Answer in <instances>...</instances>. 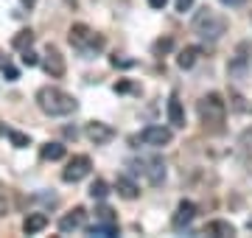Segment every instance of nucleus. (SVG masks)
I'll return each instance as SVG.
<instances>
[{
  "label": "nucleus",
  "mask_w": 252,
  "mask_h": 238,
  "mask_svg": "<svg viewBox=\"0 0 252 238\" xmlns=\"http://www.w3.org/2000/svg\"><path fill=\"white\" fill-rule=\"evenodd\" d=\"M168 120H171V126H185V110H182V101L177 92H171V98H168Z\"/></svg>",
  "instance_id": "13"
},
{
  "label": "nucleus",
  "mask_w": 252,
  "mask_h": 238,
  "mask_svg": "<svg viewBox=\"0 0 252 238\" xmlns=\"http://www.w3.org/2000/svg\"><path fill=\"white\" fill-rule=\"evenodd\" d=\"M193 31H196L202 39H207V42H216V39H221V34L227 31V20L219 14V11L213 9H202L196 11V17H193Z\"/></svg>",
  "instance_id": "3"
},
{
  "label": "nucleus",
  "mask_w": 252,
  "mask_h": 238,
  "mask_svg": "<svg viewBox=\"0 0 252 238\" xmlns=\"http://www.w3.org/2000/svg\"><path fill=\"white\" fill-rule=\"evenodd\" d=\"M115 191H118V196H124V199H137V196H140V188L124 174L115 179Z\"/></svg>",
  "instance_id": "14"
},
{
  "label": "nucleus",
  "mask_w": 252,
  "mask_h": 238,
  "mask_svg": "<svg viewBox=\"0 0 252 238\" xmlns=\"http://www.w3.org/2000/svg\"><path fill=\"white\" fill-rule=\"evenodd\" d=\"M9 140H11V146H17V149L31 146V138H28V135H23V132H17V129H9Z\"/></svg>",
  "instance_id": "22"
},
{
  "label": "nucleus",
  "mask_w": 252,
  "mask_h": 238,
  "mask_svg": "<svg viewBox=\"0 0 252 238\" xmlns=\"http://www.w3.org/2000/svg\"><path fill=\"white\" fill-rule=\"evenodd\" d=\"M137 171H143L146 179L152 185H160L165 179V163H162L160 157H143V160H137Z\"/></svg>",
  "instance_id": "7"
},
{
  "label": "nucleus",
  "mask_w": 252,
  "mask_h": 238,
  "mask_svg": "<svg viewBox=\"0 0 252 238\" xmlns=\"http://www.w3.org/2000/svg\"><path fill=\"white\" fill-rule=\"evenodd\" d=\"M84 135L90 143L95 146H107L109 140H115V129L109 126V123H101V120H90L87 126H84Z\"/></svg>",
  "instance_id": "8"
},
{
  "label": "nucleus",
  "mask_w": 252,
  "mask_h": 238,
  "mask_svg": "<svg viewBox=\"0 0 252 238\" xmlns=\"http://www.w3.org/2000/svg\"><path fill=\"white\" fill-rule=\"evenodd\" d=\"M84 221H87V210H84V208H73L67 216H62V221H59V230H62V233H73V230H81V227H84Z\"/></svg>",
  "instance_id": "11"
},
{
  "label": "nucleus",
  "mask_w": 252,
  "mask_h": 238,
  "mask_svg": "<svg viewBox=\"0 0 252 238\" xmlns=\"http://www.w3.org/2000/svg\"><path fill=\"white\" fill-rule=\"evenodd\" d=\"M6 213H9V191L0 185V219H3Z\"/></svg>",
  "instance_id": "24"
},
{
  "label": "nucleus",
  "mask_w": 252,
  "mask_h": 238,
  "mask_svg": "<svg viewBox=\"0 0 252 238\" xmlns=\"http://www.w3.org/2000/svg\"><path fill=\"white\" fill-rule=\"evenodd\" d=\"M174 140V132L168 126H146L140 135H135V138L129 140L132 146L135 143H143V146H152V149H160V146H168Z\"/></svg>",
  "instance_id": "5"
},
{
  "label": "nucleus",
  "mask_w": 252,
  "mask_h": 238,
  "mask_svg": "<svg viewBox=\"0 0 252 238\" xmlns=\"http://www.w3.org/2000/svg\"><path fill=\"white\" fill-rule=\"evenodd\" d=\"M0 70H3V76H6L9 82H14V79H17V67H14V64H9V62H0Z\"/></svg>",
  "instance_id": "26"
},
{
  "label": "nucleus",
  "mask_w": 252,
  "mask_h": 238,
  "mask_svg": "<svg viewBox=\"0 0 252 238\" xmlns=\"http://www.w3.org/2000/svg\"><path fill=\"white\" fill-rule=\"evenodd\" d=\"M20 3H23V6H28V9H31V6H34L36 0H20Z\"/></svg>",
  "instance_id": "31"
},
{
  "label": "nucleus",
  "mask_w": 252,
  "mask_h": 238,
  "mask_svg": "<svg viewBox=\"0 0 252 238\" xmlns=\"http://www.w3.org/2000/svg\"><path fill=\"white\" fill-rule=\"evenodd\" d=\"M67 39H70V45L76 48V51H81L84 56L98 54L101 48H104V37L93 34V28L84 26V23H76V26H70V34H67Z\"/></svg>",
  "instance_id": "4"
},
{
  "label": "nucleus",
  "mask_w": 252,
  "mask_h": 238,
  "mask_svg": "<svg viewBox=\"0 0 252 238\" xmlns=\"http://www.w3.org/2000/svg\"><path fill=\"white\" fill-rule=\"evenodd\" d=\"M109 62H112V67H132V64H135V59H118V56H112Z\"/></svg>",
  "instance_id": "27"
},
{
  "label": "nucleus",
  "mask_w": 252,
  "mask_h": 238,
  "mask_svg": "<svg viewBox=\"0 0 252 238\" xmlns=\"http://www.w3.org/2000/svg\"><path fill=\"white\" fill-rule=\"evenodd\" d=\"M42 67H45V73L51 76V79H62L64 70H67V64H64V56L56 51V48L48 45L45 51V59H42Z\"/></svg>",
  "instance_id": "9"
},
{
  "label": "nucleus",
  "mask_w": 252,
  "mask_h": 238,
  "mask_svg": "<svg viewBox=\"0 0 252 238\" xmlns=\"http://www.w3.org/2000/svg\"><path fill=\"white\" fill-rule=\"evenodd\" d=\"M90 196H93L95 202H104V199L109 196V185L104 182V179H95V182L90 185Z\"/></svg>",
  "instance_id": "21"
},
{
  "label": "nucleus",
  "mask_w": 252,
  "mask_h": 238,
  "mask_svg": "<svg viewBox=\"0 0 252 238\" xmlns=\"http://www.w3.org/2000/svg\"><path fill=\"white\" fill-rule=\"evenodd\" d=\"M149 6H152V9H157V11H162L165 6H168V0H149Z\"/></svg>",
  "instance_id": "28"
},
{
  "label": "nucleus",
  "mask_w": 252,
  "mask_h": 238,
  "mask_svg": "<svg viewBox=\"0 0 252 238\" xmlns=\"http://www.w3.org/2000/svg\"><path fill=\"white\" fill-rule=\"evenodd\" d=\"M171 45H174V42H171V37H165V39H157L152 51H154L157 56H160V54H165V51H171Z\"/></svg>",
  "instance_id": "23"
},
{
  "label": "nucleus",
  "mask_w": 252,
  "mask_h": 238,
  "mask_svg": "<svg viewBox=\"0 0 252 238\" xmlns=\"http://www.w3.org/2000/svg\"><path fill=\"white\" fill-rule=\"evenodd\" d=\"M193 6V0H177V11H188Z\"/></svg>",
  "instance_id": "29"
},
{
  "label": "nucleus",
  "mask_w": 252,
  "mask_h": 238,
  "mask_svg": "<svg viewBox=\"0 0 252 238\" xmlns=\"http://www.w3.org/2000/svg\"><path fill=\"white\" fill-rule=\"evenodd\" d=\"M196 112H199V120H202L205 126L221 129V123H224V118H227V104L219 92H207V95L199 98Z\"/></svg>",
  "instance_id": "2"
},
{
  "label": "nucleus",
  "mask_w": 252,
  "mask_h": 238,
  "mask_svg": "<svg viewBox=\"0 0 252 238\" xmlns=\"http://www.w3.org/2000/svg\"><path fill=\"white\" fill-rule=\"evenodd\" d=\"M205 233H210V236H216V238H227V236H235V227L230 224V221L216 219V221H210V224L205 227Z\"/></svg>",
  "instance_id": "16"
},
{
  "label": "nucleus",
  "mask_w": 252,
  "mask_h": 238,
  "mask_svg": "<svg viewBox=\"0 0 252 238\" xmlns=\"http://www.w3.org/2000/svg\"><path fill=\"white\" fill-rule=\"evenodd\" d=\"M90 168H93V160L87 154H73L70 160H67V165H64V171H62V179L64 182H81L84 177L90 174Z\"/></svg>",
  "instance_id": "6"
},
{
  "label": "nucleus",
  "mask_w": 252,
  "mask_h": 238,
  "mask_svg": "<svg viewBox=\"0 0 252 238\" xmlns=\"http://www.w3.org/2000/svg\"><path fill=\"white\" fill-rule=\"evenodd\" d=\"M11 45L17 48V51H26V48L34 45V31L31 28H23V31H17L14 34V39H11Z\"/></svg>",
  "instance_id": "18"
},
{
  "label": "nucleus",
  "mask_w": 252,
  "mask_h": 238,
  "mask_svg": "<svg viewBox=\"0 0 252 238\" xmlns=\"http://www.w3.org/2000/svg\"><path fill=\"white\" fill-rule=\"evenodd\" d=\"M221 3H224V6H238L241 0H221Z\"/></svg>",
  "instance_id": "30"
},
{
  "label": "nucleus",
  "mask_w": 252,
  "mask_h": 238,
  "mask_svg": "<svg viewBox=\"0 0 252 238\" xmlns=\"http://www.w3.org/2000/svg\"><path fill=\"white\" fill-rule=\"evenodd\" d=\"M95 221L98 224H118V216L112 208H107V205H101L98 210H95Z\"/></svg>",
  "instance_id": "20"
},
{
  "label": "nucleus",
  "mask_w": 252,
  "mask_h": 238,
  "mask_svg": "<svg viewBox=\"0 0 252 238\" xmlns=\"http://www.w3.org/2000/svg\"><path fill=\"white\" fill-rule=\"evenodd\" d=\"M199 54H202V51H199L196 45H188V48H182V51H180V56H177V64H180L182 70H190V67L196 64Z\"/></svg>",
  "instance_id": "15"
},
{
  "label": "nucleus",
  "mask_w": 252,
  "mask_h": 238,
  "mask_svg": "<svg viewBox=\"0 0 252 238\" xmlns=\"http://www.w3.org/2000/svg\"><path fill=\"white\" fill-rule=\"evenodd\" d=\"M45 227H48L45 213H28L26 219H23V233L26 236H36V233H42Z\"/></svg>",
  "instance_id": "12"
},
{
  "label": "nucleus",
  "mask_w": 252,
  "mask_h": 238,
  "mask_svg": "<svg viewBox=\"0 0 252 238\" xmlns=\"http://www.w3.org/2000/svg\"><path fill=\"white\" fill-rule=\"evenodd\" d=\"M23 64H26V67H36V64H39V59H36V54L31 51V48L23 51Z\"/></svg>",
  "instance_id": "25"
},
{
  "label": "nucleus",
  "mask_w": 252,
  "mask_h": 238,
  "mask_svg": "<svg viewBox=\"0 0 252 238\" xmlns=\"http://www.w3.org/2000/svg\"><path fill=\"white\" fill-rule=\"evenodd\" d=\"M84 233L87 236H98V238H112V236H118V224H98L95 221V227H87Z\"/></svg>",
  "instance_id": "19"
},
{
  "label": "nucleus",
  "mask_w": 252,
  "mask_h": 238,
  "mask_svg": "<svg viewBox=\"0 0 252 238\" xmlns=\"http://www.w3.org/2000/svg\"><path fill=\"white\" fill-rule=\"evenodd\" d=\"M36 107L51 118H64V115L76 112L79 101L70 92H64L62 87H39L36 90Z\"/></svg>",
  "instance_id": "1"
},
{
  "label": "nucleus",
  "mask_w": 252,
  "mask_h": 238,
  "mask_svg": "<svg viewBox=\"0 0 252 238\" xmlns=\"http://www.w3.org/2000/svg\"><path fill=\"white\" fill-rule=\"evenodd\" d=\"M193 219H196V205L188 202V199H182L180 205H177V213H174V219H171V227L174 230H185Z\"/></svg>",
  "instance_id": "10"
},
{
  "label": "nucleus",
  "mask_w": 252,
  "mask_h": 238,
  "mask_svg": "<svg viewBox=\"0 0 252 238\" xmlns=\"http://www.w3.org/2000/svg\"><path fill=\"white\" fill-rule=\"evenodd\" d=\"M64 151H67V149H64L62 143H56V140H51V143H45V146H39V157H42V160H62Z\"/></svg>",
  "instance_id": "17"
}]
</instances>
